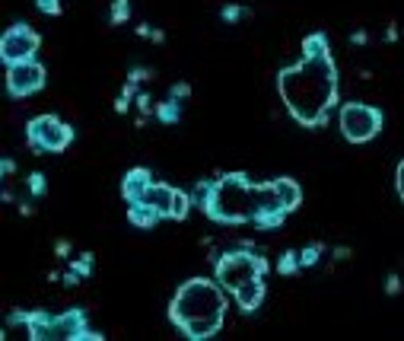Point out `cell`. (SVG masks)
Masks as SVG:
<instances>
[{"label":"cell","instance_id":"17","mask_svg":"<svg viewBox=\"0 0 404 341\" xmlns=\"http://www.w3.org/2000/svg\"><path fill=\"white\" fill-rule=\"evenodd\" d=\"M194 201H191V192H182V188H175V201H172V220H185L188 214H191Z\"/></svg>","mask_w":404,"mask_h":341},{"label":"cell","instance_id":"20","mask_svg":"<svg viewBox=\"0 0 404 341\" xmlns=\"http://www.w3.org/2000/svg\"><path fill=\"white\" fill-rule=\"evenodd\" d=\"M325 255V246H318V243H312V246H306V249L299 252V265L302 268H312V265H318V258Z\"/></svg>","mask_w":404,"mask_h":341},{"label":"cell","instance_id":"24","mask_svg":"<svg viewBox=\"0 0 404 341\" xmlns=\"http://www.w3.org/2000/svg\"><path fill=\"white\" fill-rule=\"evenodd\" d=\"M242 16H252L245 7H239V4H229V7H223V20L227 22H236V20H242Z\"/></svg>","mask_w":404,"mask_h":341},{"label":"cell","instance_id":"2","mask_svg":"<svg viewBox=\"0 0 404 341\" xmlns=\"http://www.w3.org/2000/svg\"><path fill=\"white\" fill-rule=\"evenodd\" d=\"M229 290L220 287V281L191 278L175 290L169 303V322L191 341H207L223 328L229 309Z\"/></svg>","mask_w":404,"mask_h":341},{"label":"cell","instance_id":"32","mask_svg":"<svg viewBox=\"0 0 404 341\" xmlns=\"http://www.w3.org/2000/svg\"><path fill=\"white\" fill-rule=\"evenodd\" d=\"M350 42H354V45H356V48H360V45H366V42H370V35H366V32H363V29H356V32H354V35H350Z\"/></svg>","mask_w":404,"mask_h":341},{"label":"cell","instance_id":"34","mask_svg":"<svg viewBox=\"0 0 404 341\" xmlns=\"http://www.w3.org/2000/svg\"><path fill=\"white\" fill-rule=\"evenodd\" d=\"M55 252H58V255H61V258H67V255H70V243H67V239H58Z\"/></svg>","mask_w":404,"mask_h":341},{"label":"cell","instance_id":"30","mask_svg":"<svg viewBox=\"0 0 404 341\" xmlns=\"http://www.w3.org/2000/svg\"><path fill=\"white\" fill-rule=\"evenodd\" d=\"M128 109H130V96H124V93H121V96L115 99V112H118V115H124Z\"/></svg>","mask_w":404,"mask_h":341},{"label":"cell","instance_id":"15","mask_svg":"<svg viewBox=\"0 0 404 341\" xmlns=\"http://www.w3.org/2000/svg\"><path fill=\"white\" fill-rule=\"evenodd\" d=\"M128 220L137 227V230H153L159 220H163V214H159L156 208H150V204H128Z\"/></svg>","mask_w":404,"mask_h":341},{"label":"cell","instance_id":"25","mask_svg":"<svg viewBox=\"0 0 404 341\" xmlns=\"http://www.w3.org/2000/svg\"><path fill=\"white\" fill-rule=\"evenodd\" d=\"M35 7L48 16H61V0H35Z\"/></svg>","mask_w":404,"mask_h":341},{"label":"cell","instance_id":"36","mask_svg":"<svg viewBox=\"0 0 404 341\" xmlns=\"http://www.w3.org/2000/svg\"><path fill=\"white\" fill-rule=\"evenodd\" d=\"M64 281H67V287H76V284H80V274H76L74 268H70V272L64 274Z\"/></svg>","mask_w":404,"mask_h":341},{"label":"cell","instance_id":"13","mask_svg":"<svg viewBox=\"0 0 404 341\" xmlns=\"http://www.w3.org/2000/svg\"><path fill=\"white\" fill-rule=\"evenodd\" d=\"M26 338L32 341H55V316L45 309H32L26 322Z\"/></svg>","mask_w":404,"mask_h":341},{"label":"cell","instance_id":"29","mask_svg":"<svg viewBox=\"0 0 404 341\" xmlns=\"http://www.w3.org/2000/svg\"><path fill=\"white\" fill-rule=\"evenodd\" d=\"M147 77H150V70H144V67H134V70H130V74H128V83H140V80H147Z\"/></svg>","mask_w":404,"mask_h":341},{"label":"cell","instance_id":"12","mask_svg":"<svg viewBox=\"0 0 404 341\" xmlns=\"http://www.w3.org/2000/svg\"><path fill=\"white\" fill-rule=\"evenodd\" d=\"M172 201H175V188L163 185V182H153L137 204H150V208H156L163 214V220H172Z\"/></svg>","mask_w":404,"mask_h":341},{"label":"cell","instance_id":"38","mask_svg":"<svg viewBox=\"0 0 404 341\" xmlns=\"http://www.w3.org/2000/svg\"><path fill=\"white\" fill-rule=\"evenodd\" d=\"M385 42H398V26H395V22H391L389 32H385Z\"/></svg>","mask_w":404,"mask_h":341},{"label":"cell","instance_id":"1","mask_svg":"<svg viewBox=\"0 0 404 341\" xmlns=\"http://www.w3.org/2000/svg\"><path fill=\"white\" fill-rule=\"evenodd\" d=\"M277 93L293 121L302 128H325L337 105V67L331 51L299 55V61L277 74Z\"/></svg>","mask_w":404,"mask_h":341},{"label":"cell","instance_id":"7","mask_svg":"<svg viewBox=\"0 0 404 341\" xmlns=\"http://www.w3.org/2000/svg\"><path fill=\"white\" fill-rule=\"evenodd\" d=\"M39 48H41L39 32L32 26H26V22H16V26H10L0 35V61L7 67L16 61H32L39 55Z\"/></svg>","mask_w":404,"mask_h":341},{"label":"cell","instance_id":"19","mask_svg":"<svg viewBox=\"0 0 404 341\" xmlns=\"http://www.w3.org/2000/svg\"><path fill=\"white\" fill-rule=\"evenodd\" d=\"M112 26H124L130 20V0H112Z\"/></svg>","mask_w":404,"mask_h":341},{"label":"cell","instance_id":"26","mask_svg":"<svg viewBox=\"0 0 404 341\" xmlns=\"http://www.w3.org/2000/svg\"><path fill=\"white\" fill-rule=\"evenodd\" d=\"M385 293H389V297H395V293H401V278H398L395 272H391L389 278H385Z\"/></svg>","mask_w":404,"mask_h":341},{"label":"cell","instance_id":"39","mask_svg":"<svg viewBox=\"0 0 404 341\" xmlns=\"http://www.w3.org/2000/svg\"><path fill=\"white\" fill-rule=\"evenodd\" d=\"M20 214H22V217H32L35 208H32V204H20Z\"/></svg>","mask_w":404,"mask_h":341},{"label":"cell","instance_id":"11","mask_svg":"<svg viewBox=\"0 0 404 341\" xmlns=\"http://www.w3.org/2000/svg\"><path fill=\"white\" fill-rule=\"evenodd\" d=\"M264 293H267V287H264V278H252V281H245L242 287H236L233 290V297H236V303H239V309L242 313H255V309L264 303Z\"/></svg>","mask_w":404,"mask_h":341},{"label":"cell","instance_id":"6","mask_svg":"<svg viewBox=\"0 0 404 341\" xmlns=\"http://www.w3.org/2000/svg\"><path fill=\"white\" fill-rule=\"evenodd\" d=\"M26 144L32 154H61L74 144V128L58 115H39L26 125Z\"/></svg>","mask_w":404,"mask_h":341},{"label":"cell","instance_id":"35","mask_svg":"<svg viewBox=\"0 0 404 341\" xmlns=\"http://www.w3.org/2000/svg\"><path fill=\"white\" fill-rule=\"evenodd\" d=\"M347 258H350V249H347V246H337V249H335V262H347Z\"/></svg>","mask_w":404,"mask_h":341},{"label":"cell","instance_id":"33","mask_svg":"<svg viewBox=\"0 0 404 341\" xmlns=\"http://www.w3.org/2000/svg\"><path fill=\"white\" fill-rule=\"evenodd\" d=\"M0 173H4V179H10V175L16 173V163L13 160H4V163H0Z\"/></svg>","mask_w":404,"mask_h":341},{"label":"cell","instance_id":"8","mask_svg":"<svg viewBox=\"0 0 404 341\" xmlns=\"http://www.w3.org/2000/svg\"><path fill=\"white\" fill-rule=\"evenodd\" d=\"M45 80H48V70L35 58L32 61H16L7 67V93L13 99H26L32 93H39L45 86Z\"/></svg>","mask_w":404,"mask_h":341},{"label":"cell","instance_id":"37","mask_svg":"<svg viewBox=\"0 0 404 341\" xmlns=\"http://www.w3.org/2000/svg\"><path fill=\"white\" fill-rule=\"evenodd\" d=\"M153 32H156V29L147 26V22H144V26H137V35H140V39H153Z\"/></svg>","mask_w":404,"mask_h":341},{"label":"cell","instance_id":"18","mask_svg":"<svg viewBox=\"0 0 404 341\" xmlns=\"http://www.w3.org/2000/svg\"><path fill=\"white\" fill-rule=\"evenodd\" d=\"M302 265H299V252L287 249L281 258H277V274H283V278H290V274H296Z\"/></svg>","mask_w":404,"mask_h":341},{"label":"cell","instance_id":"23","mask_svg":"<svg viewBox=\"0 0 404 341\" xmlns=\"http://www.w3.org/2000/svg\"><path fill=\"white\" fill-rule=\"evenodd\" d=\"M29 192H32L35 198L45 195V192H48V182H45V175H41V173H32V175H29Z\"/></svg>","mask_w":404,"mask_h":341},{"label":"cell","instance_id":"16","mask_svg":"<svg viewBox=\"0 0 404 341\" xmlns=\"http://www.w3.org/2000/svg\"><path fill=\"white\" fill-rule=\"evenodd\" d=\"M153 115H156L159 121H163V125H175L178 119H182V105H178V99H166V102H159L156 105V112H153Z\"/></svg>","mask_w":404,"mask_h":341},{"label":"cell","instance_id":"5","mask_svg":"<svg viewBox=\"0 0 404 341\" xmlns=\"http://www.w3.org/2000/svg\"><path fill=\"white\" fill-rule=\"evenodd\" d=\"M382 125H385V115L376 105L344 102L341 112H337V128H341L344 140H350V144H366V140L379 138Z\"/></svg>","mask_w":404,"mask_h":341},{"label":"cell","instance_id":"3","mask_svg":"<svg viewBox=\"0 0 404 341\" xmlns=\"http://www.w3.org/2000/svg\"><path fill=\"white\" fill-rule=\"evenodd\" d=\"M261 188L264 182H248L245 173H227L213 182L210 201H207L204 214L213 223H227V227H242V223H255L261 214Z\"/></svg>","mask_w":404,"mask_h":341},{"label":"cell","instance_id":"14","mask_svg":"<svg viewBox=\"0 0 404 341\" xmlns=\"http://www.w3.org/2000/svg\"><path fill=\"white\" fill-rule=\"evenodd\" d=\"M274 185V192H277V198L283 201V208H287V214H293V210H299V204H302V188H299V182L296 179H290V175H281V179H274L271 182Z\"/></svg>","mask_w":404,"mask_h":341},{"label":"cell","instance_id":"9","mask_svg":"<svg viewBox=\"0 0 404 341\" xmlns=\"http://www.w3.org/2000/svg\"><path fill=\"white\" fill-rule=\"evenodd\" d=\"M86 313L83 309H67V313L55 316V338H70L80 341L86 335Z\"/></svg>","mask_w":404,"mask_h":341},{"label":"cell","instance_id":"28","mask_svg":"<svg viewBox=\"0 0 404 341\" xmlns=\"http://www.w3.org/2000/svg\"><path fill=\"white\" fill-rule=\"evenodd\" d=\"M137 109L144 112V115H150V112H156V105H153V99L147 96V93H140V96H137Z\"/></svg>","mask_w":404,"mask_h":341},{"label":"cell","instance_id":"31","mask_svg":"<svg viewBox=\"0 0 404 341\" xmlns=\"http://www.w3.org/2000/svg\"><path fill=\"white\" fill-rule=\"evenodd\" d=\"M188 93H191V86H188V83H175V86H172V99H185Z\"/></svg>","mask_w":404,"mask_h":341},{"label":"cell","instance_id":"22","mask_svg":"<svg viewBox=\"0 0 404 341\" xmlns=\"http://www.w3.org/2000/svg\"><path fill=\"white\" fill-rule=\"evenodd\" d=\"M70 268H74L80 278H89V272H93V255H89V252H83L80 258H74V262H70Z\"/></svg>","mask_w":404,"mask_h":341},{"label":"cell","instance_id":"10","mask_svg":"<svg viewBox=\"0 0 404 341\" xmlns=\"http://www.w3.org/2000/svg\"><path fill=\"white\" fill-rule=\"evenodd\" d=\"M150 185H153L150 169H144V166L130 169V173L121 179V195H124V201H128V204H137L140 198L147 195V188H150Z\"/></svg>","mask_w":404,"mask_h":341},{"label":"cell","instance_id":"4","mask_svg":"<svg viewBox=\"0 0 404 341\" xmlns=\"http://www.w3.org/2000/svg\"><path fill=\"white\" fill-rule=\"evenodd\" d=\"M267 268H271V265H267L261 255H255V252H248V249H236V252H223V255L217 258L213 274H217V281H220L223 290L233 293L236 287H242L245 281L264 278Z\"/></svg>","mask_w":404,"mask_h":341},{"label":"cell","instance_id":"27","mask_svg":"<svg viewBox=\"0 0 404 341\" xmlns=\"http://www.w3.org/2000/svg\"><path fill=\"white\" fill-rule=\"evenodd\" d=\"M395 188H398V198L404 201V160L398 163V169H395Z\"/></svg>","mask_w":404,"mask_h":341},{"label":"cell","instance_id":"21","mask_svg":"<svg viewBox=\"0 0 404 341\" xmlns=\"http://www.w3.org/2000/svg\"><path fill=\"white\" fill-rule=\"evenodd\" d=\"M210 192H213V182H198V188L191 192V201L198 204V208H207V201H210Z\"/></svg>","mask_w":404,"mask_h":341}]
</instances>
